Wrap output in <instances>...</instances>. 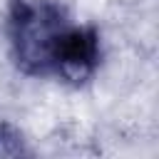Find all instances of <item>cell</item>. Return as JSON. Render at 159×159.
Here are the masks:
<instances>
[{
  "label": "cell",
  "mask_w": 159,
  "mask_h": 159,
  "mask_svg": "<svg viewBox=\"0 0 159 159\" xmlns=\"http://www.w3.org/2000/svg\"><path fill=\"white\" fill-rule=\"evenodd\" d=\"M72 17L55 0H10L5 35L15 67L27 77H55Z\"/></svg>",
  "instance_id": "1"
},
{
  "label": "cell",
  "mask_w": 159,
  "mask_h": 159,
  "mask_svg": "<svg viewBox=\"0 0 159 159\" xmlns=\"http://www.w3.org/2000/svg\"><path fill=\"white\" fill-rule=\"evenodd\" d=\"M102 60V42H99V32L94 25H77L72 22L60 60H57V70L55 77L67 82V84H87Z\"/></svg>",
  "instance_id": "2"
},
{
  "label": "cell",
  "mask_w": 159,
  "mask_h": 159,
  "mask_svg": "<svg viewBox=\"0 0 159 159\" xmlns=\"http://www.w3.org/2000/svg\"><path fill=\"white\" fill-rule=\"evenodd\" d=\"M20 154H27L22 132L7 122H0V157H20Z\"/></svg>",
  "instance_id": "3"
}]
</instances>
